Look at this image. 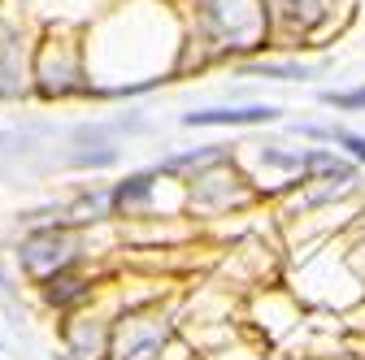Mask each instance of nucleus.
Listing matches in <instances>:
<instances>
[{
  "instance_id": "5",
  "label": "nucleus",
  "mask_w": 365,
  "mask_h": 360,
  "mask_svg": "<svg viewBox=\"0 0 365 360\" xmlns=\"http://www.w3.org/2000/svg\"><path fill=\"white\" fill-rule=\"evenodd\" d=\"M31 92V61L18 26L0 22V100H18Z\"/></svg>"
},
{
  "instance_id": "15",
  "label": "nucleus",
  "mask_w": 365,
  "mask_h": 360,
  "mask_svg": "<svg viewBox=\"0 0 365 360\" xmlns=\"http://www.w3.org/2000/svg\"><path fill=\"white\" fill-rule=\"evenodd\" d=\"M57 360H66V356H57Z\"/></svg>"
},
{
  "instance_id": "14",
  "label": "nucleus",
  "mask_w": 365,
  "mask_h": 360,
  "mask_svg": "<svg viewBox=\"0 0 365 360\" xmlns=\"http://www.w3.org/2000/svg\"><path fill=\"white\" fill-rule=\"evenodd\" d=\"M322 105H331V109H365V87H352V92H322Z\"/></svg>"
},
{
  "instance_id": "3",
  "label": "nucleus",
  "mask_w": 365,
  "mask_h": 360,
  "mask_svg": "<svg viewBox=\"0 0 365 360\" xmlns=\"http://www.w3.org/2000/svg\"><path fill=\"white\" fill-rule=\"evenodd\" d=\"M18 265L35 282L61 274V269H74L78 265V239L70 226H39L31 231L22 243H18Z\"/></svg>"
},
{
  "instance_id": "8",
  "label": "nucleus",
  "mask_w": 365,
  "mask_h": 360,
  "mask_svg": "<svg viewBox=\"0 0 365 360\" xmlns=\"http://www.w3.org/2000/svg\"><path fill=\"white\" fill-rule=\"evenodd\" d=\"M39 291H43V300H48L53 308L70 312V308L87 304V295H91V282H87V278L78 274V265H74V269H61V274L43 278V282H39Z\"/></svg>"
},
{
  "instance_id": "10",
  "label": "nucleus",
  "mask_w": 365,
  "mask_h": 360,
  "mask_svg": "<svg viewBox=\"0 0 365 360\" xmlns=\"http://www.w3.org/2000/svg\"><path fill=\"white\" fill-rule=\"evenodd\" d=\"M265 9H274L279 18H287L292 26L309 31L313 22L327 18V0H265Z\"/></svg>"
},
{
  "instance_id": "1",
  "label": "nucleus",
  "mask_w": 365,
  "mask_h": 360,
  "mask_svg": "<svg viewBox=\"0 0 365 360\" xmlns=\"http://www.w3.org/2000/svg\"><path fill=\"white\" fill-rule=\"evenodd\" d=\"M205 35L222 53H252L265 43L269 9L265 0H192Z\"/></svg>"
},
{
  "instance_id": "4",
  "label": "nucleus",
  "mask_w": 365,
  "mask_h": 360,
  "mask_svg": "<svg viewBox=\"0 0 365 360\" xmlns=\"http://www.w3.org/2000/svg\"><path fill=\"white\" fill-rule=\"evenodd\" d=\"M161 343H165L161 322L122 317V326L109 334V356L113 360H153V356H161Z\"/></svg>"
},
{
  "instance_id": "6",
  "label": "nucleus",
  "mask_w": 365,
  "mask_h": 360,
  "mask_svg": "<svg viewBox=\"0 0 365 360\" xmlns=\"http://www.w3.org/2000/svg\"><path fill=\"white\" fill-rule=\"evenodd\" d=\"M265 122H279V109L274 105H244V109H196V113H182V126H265Z\"/></svg>"
},
{
  "instance_id": "12",
  "label": "nucleus",
  "mask_w": 365,
  "mask_h": 360,
  "mask_svg": "<svg viewBox=\"0 0 365 360\" xmlns=\"http://www.w3.org/2000/svg\"><path fill=\"white\" fill-rule=\"evenodd\" d=\"M113 213V200L109 191H83L74 204H70V221H101Z\"/></svg>"
},
{
  "instance_id": "11",
  "label": "nucleus",
  "mask_w": 365,
  "mask_h": 360,
  "mask_svg": "<svg viewBox=\"0 0 365 360\" xmlns=\"http://www.w3.org/2000/svg\"><path fill=\"white\" fill-rule=\"evenodd\" d=\"M300 134H313V139H331V144H344L356 161H365V134L356 130H344V126H296Z\"/></svg>"
},
{
  "instance_id": "2",
  "label": "nucleus",
  "mask_w": 365,
  "mask_h": 360,
  "mask_svg": "<svg viewBox=\"0 0 365 360\" xmlns=\"http://www.w3.org/2000/svg\"><path fill=\"white\" fill-rule=\"evenodd\" d=\"M31 87L43 100H70V96H87L91 83L83 74V57L70 39H48L31 61Z\"/></svg>"
},
{
  "instance_id": "9",
  "label": "nucleus",
  "mask_w": 365,
  "mask_h": 360,
  "mask_svg": "<svg viewBox=\"0 0 365 360\" xmlns=\"http://www.w3.org/2000/svg\"><path fill=\"white\" fill-rule=\"evenodd\" d=\"M157 178L161 169H144V174H130L122 178V183L109 187V200H113V213H135V208H144L157 191Z\"/></svg>"
},
{
  "instance_id": "7",
  "label": "nucleus",
  "mask_w": 365,
  "mask_h": 360,
  "mask_svg": "<svg viewBox=\"0 0 365 360\" xmlns=\"http://www.w3.org/2000/svg\"><path fill=\"white\" fill-rule=\"evenodd\" d=\"M66 343L74 360H105L109 356V330L96 317H74L66 326Z\"/></svg>"
},
{
  "instance_id": "13",
  "label": "nucleus",
  "mask_w": 365,
  "mask_h": 360,
  "mask_svg": "<svg viewBox=\"0 0 365 360\" xmlns=\"http://www.w3.org/2000/svg\"><path fill=\"white\" fill-rule=\"evenodd\" d=\"M244 74H252V78H279V83H292V78H309V65H296V61H252V65H244Z\"/></svg>"
}]
</instances>
